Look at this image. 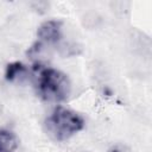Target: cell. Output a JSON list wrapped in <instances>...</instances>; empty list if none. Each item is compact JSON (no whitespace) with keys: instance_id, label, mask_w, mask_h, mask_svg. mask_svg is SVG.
Returning <instances> with one entry per match:
<instances>
[{"instance_id":"1","label":"cell","mask_w":152,"mask_h":152,"mask_svg":"<svg viewBox=\"0 0 152 152\" xmlns=\"http://www.w3.org/2000/svg\"><path fill=\"white\" fill-rule=\"evenodd\" d=\"M32 78L37 95L44 101L62 102L70 95V80L61 70L37 63L32 66Z\"/></svg>"},{"instance_id":"2","label":"cell","mask_w":152,"mask_h":152,"mask_svg":"<svg viewBox=\"0 0 152 152\" xmlns=\"http://www.w3.org/2000/svg\"><path fill=\"white\" fill-rule=\"evenodd\" d=\"M84 125L86 121L81 114L63 106L55 107L44 121L48 134L58 141L68 140L82 131Z\"/></svg>"},{"instance_id":"3","label":"cell","mask_w":152,"mask_h":152,"mask_svg":"<svg viewBox=\"0 0 152 152\" xmlns=\"http://www.w3.org/2000/svg\"><path fill=\"white\" fill-rule=\"evenodd\" d=\"M63 23L57 19H49L43 21L37 28L38 42L45 44H56L62 39Z\"/></svg>"},{"instance_id":"4","label":"cell","mask_w":152,"mask_h":152,"mask_svg":"<svg viewBox=\"0 0 152 152\" xmlns=\"http://www.w3.org/2000/svg\"><path fill=\"white\" fill-rule=\"evenodd\" d=\"M28 76V69L21 62H12L6 65L5 69V80L8 82L21 81Z\"/></svg>"},{"instance_id":"5","label":"cell","mask_w":152,"mask_h":152,"mask_svg":"<svg viewBox=\"0 0 152 152\" xmlns=\"http://www.w3.org/2000/svg\"><path fill=\"white\" fill-rule=\"evenodd\" d=\"M17 147V135L7 128H0V152H14Z\"/></svg>"},{"instance_id":"6","label":"cell","mask_w":152,"mask_h":152,"mask_svg":"<svg viewBox=\"0 0 152 152\" xmlns=\"http://www.w3.org/2000/svg\"><path fill=\"white\" fill-rule=\"evenodd\" d=\"M108 152H129V151L122 145H114V146H112L109 148Z\"/></svg>"}]
</instances>
